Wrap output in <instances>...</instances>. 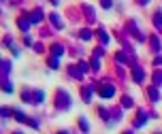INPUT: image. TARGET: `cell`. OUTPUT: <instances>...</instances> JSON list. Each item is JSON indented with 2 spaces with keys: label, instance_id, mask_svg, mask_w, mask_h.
<instances>
[{
  "label": "cell",
  "instance_id": "ba28073f",
  "mask_svg": "<svg viewBox=\"0 0 162 134\" xmlns=\"http://www.w3.org/2000/svg\"><path fill=\"white\" fill-rule=\"evenodd\" d=\"M149 96H151V100H158V92H156V87L149 89Z\"/></svg>",
  "mask_w": 162,
  "mask_h": 134
},
{
  "label": "cell",
  "instance_id": "5bb4252c",
  "mask_svg": "<svg viewBox=\"0 0 162 134\" xmlns=\"http://www.w3.org/2000/svg\"><path fill=\"white\" fill-rule=\"evenodd\" d=\"M98 34H100V38H102V43H107V40H109V36H107V34H105V32H102V30H100V32H98Z\"/></svg>",
  "mask_w": 162,
  "mask_h": 134
},
{
  "label": "cell",
  "instance_id": "e0dca14e",
  "mask_svg": "<svg viewBox=\"0 0 162 134\" xmlns=\"http://www.w3.org/2000/svg\"><path fill=\"white\" fill-rule=\"evenodd\" d=\"M15 134H21V132H15Z\"/></svg>",
  "mask_w": 162,
  "mask_h": 134
},
{
  "label": "cell",
  "instance_id": "7a4b0ae2",
  "mask_svg": "<svg viewBox=\"0 0 162 134\" xmlns=\"http://www.w3.org/2000/svg\"><path fill=\"white\" fill-rule=\"evenodd\" d=\"M113 94H115V89H113V87H105V89H100V96H102V98H111Z\"/></svg>",
  "mask_w": 162,
  "mask_h": 134
},
{
  "label": "cell",
  "instance_id": "9a60e30c",
  "mask_svg": "<svg viewBox=\"0 0 162 134\" xmlns=\"http://www.w3.org/2000/svg\"><path fill=\"white\" fill-rule=\"evenodd\" d=\"M102 7H105V9H109V7H111V0H102Z\"/></svg>",
  "mask_w": 162,
  "mask_h": 134
},
{
  "label": "cell",
  "instance_id": "3957f363",
  "mask_svg": "<svg viewBox=\"0 0 162 134\" xmlns=\"http://www.w3.org/2000/svg\"><path fill=\"white\" fill-rule=\"evenodd\" d=\"M134 79H136V83H141V81H143V70L139 68V66H134Z\"/></svg>",
  "mask_w": 162,
  "mask_h": 134
},
{
  "label": "cell",
  "instance_id": "9c48e42d",
  "mask_svg": "<svg viewBox=\"0 0 162 134\" xmlns=\"http://www.w3.org/2000/svg\"><path fill=\"white\" fill-rule=\"evenodd\" d=\"M122 104H124V106H126V109H128V106H132V100H130V98H128V96H126V98H124V100H122Z\"/></svg>",
  "mask_w": 162,
  "mask_h": 134
},
{
  "label": "cell",
  "instance_id": "30bf717a",
  "mask_svg": "<svg viewBox=\"0 0 162 134\" xmlns=\"http://www.w3.org/2000/svg\"><path fill=\"white\" fill-rule=\"evenodd\" d=\"M19 28H21V30H28V21L21 19V21H19Z\"/></svg>",
  "mask_w": 162,
  "mask_h": 134
},
{
  "label": "cell",
  "instance_id": "52a82bcc",
  "mask_svg": "<svg viewBox=\"0 0 162 134\" xmlns=\"http://www.w3.org/2000/svg\"><path fill=\"white\" fill-rule=\"evenodd\" d=\"M32 21H34V24H38V21H41V11H34V15H32Z\"/></svg>",
  "mask_w": 162,
  "mask_h": 134
},
{
  "label": "cell",
  "instance_id": "5b68a950",
  "mask_svg": "<svg viewBox=\"0 0 162 134\" xmlns=\"http://www.w3.org/2000/svg\"><path fill=\"white\" fill-rule=\"evenodd\" d=\"M51 21H53L58 28H62V21H60V17H58V15H51Z\"/></svg>",
  "mask_w": 162,
  "mask_h": 134
},
{
  "label": "cell",
  "instance_id": "8992f818",
  "mask_svg": "<svg viewBox=\"0 0 162 134\" xmlns=\"http://www.w3.org/2000/svg\"><path fill=\"white\" fill-rule=\"evenodd\" d=\"M51 51H53L56 55H62V51H64V49L60 47V45H53V49H51Z\"/></svg>",
  "mask_w": 162,
  "mask_h": 134
},
{
  "label": "cell",
  "instance_id": "2e32d148",
  "mask_svg": "<svg viewBox=\"0 0 162 134\" xmlns=\"http://www.w3.org/2000/svg\"><path fill=\"white\" fill-rule=\"evenodd\" d=\"M60 134H68V132H60Z\"/></svg>",
  "mask_w": 162,
  "mask_h": 134
},
{
  "label": "cell",
  "instance_id": "ac0fdd59",
  "mask_svg": "<svg viewBox=\"0 0 162 134\" xmlns=\"http://www.w3.org/2000/svg\"><path fill=\"white\" fill-rule=\"evenodd\" d=\"M126 134H132V132H126Z\"/></svg>",
  "mask_w": 162,
  "mask_h": 134
},
{
  "label": "cell",
  "instance_id": "6da1fadb",
  "mask_svg": "<svg viewBox=\"0 0 162 134\" xmlns=\"http://www.w3.org/2000/svg\"><path fill=\"white\" fill-rule=\"evenodd\" d=\"M58 98H60V100H58V106H60V109H62V106H64V109L71 106V100H68V96H66V94H62V92H60V96H58Z\"/></svg>",
  "mask_w": 162,
  "mask_h": 134
},
{
  "label": "cell",
  "instance_id": "8fae6325",
  "mask_svg": "<svg viewBox=\"0 0 162 134\" xmlns=\"http://www.w3.org/2000/svg\"><path fill=\"white\" fill-rule=\"evenodd\" d=\"M154 79H156V83L160 85V83H162V73H156V75H154Z\"/></svg>",
  "mask_w": 162,
  "mask_h": 134
},
{
  "label": "cell",
  "instance_id": "277c9868",
  "mask_svg": "<svg viewBox=\"0 0 162 134\" xmlns=\"http://www.w3.org/2000/svg\"><path fill=\"white\" fill-rule=\"evenodd\" d=\"M154 21H156V26H162V11L156 13V19H154Z\"/></svg>",
  "mask_w": 162,
  "mask_h": 134
},
{
  "label": "cell",
  "instance_id": "7c38bea8",
  "mask_svg": "<svg viewBox=\"0 0 162 134\" xmlns=\"http://www.w3.org/2000/svg\"><path fill=\"white\" fill-rule=\"evenodd\" d=\"M79 126H81V128L87 132V121H85V119H79Z\"/></svg>",
  "mask_w": 162,
  "mask_h": 134
},
{
  "label": "cell",
  "instance_id": "4fadbf2b",
  "mask_svg": "<svg viewBox=\"0 0 162 134\" xmlns=\"http://www.w3.org/2000/svg\"><path fill=\"white\" fill-rule=\"evenodd\" d=\"M81 36H83V38H85V40H87V38H92V34H90V32H87V30H83V32H81Z\"/></svg>",
  "mask_w": 162,
  "mask_h": 134
}]
</instances>
